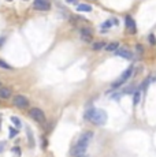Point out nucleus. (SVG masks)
Listing matches in <instances>:
<instances>
[{
	"label": "nucleus",
	"mask_w": 156,
	"mask_h": 157,
	"mask_svg": "<svg viewBox=\"0 0 156 157\" xmlns=\"http://www.w3.org/2000/svg\"><path fill=\"white\" fill-rule=\"evenodd\" d=\"M6 147V142H0V153L3 152V149Z\"/></svg>",
	"instance_id": "22"
},
{
	"label": "nucleus",
	"mask_w": 156,
	"mask_h": 157,
	"mask_svg": "<svg viewBox=\"0 0 156 157\" xmlns=\"http://www.w3.org/2000/svg\"><path fill=\"white\" fill-rule=\"evenodd\" d=\"M149 81H151V78H146V79H145V81H144V82H142V86H141V89H144V90H145L146 87H148V83H149Z\"/></svg>",
	"instance_id": "17"
},
{
	"label": "nucleus",
	"mask_w": 156,
	"mask_h": 157,
	"mask_svg": "<svg viewBox=\"0 0 156 157\" xmlns=\"http://www.w3.org/2000/svg\"><path fill=\"white\" fill-rule=\"evenodd\" d=\"M85 119L95 123V124H97V126H103L104 123L107 122V112L104 109H95V108H91L89 111H86Z\"/></svg>",
	"instance_id": "1"
},
{
	"label": "nucleus",
	"mask_w": 156,
	"mask_h": 157,
	"mask_svg": "<svg viewBox=\"0 0 156 157\" xmlns=\"http://www.w3.org/2000/svg\"><path fill=\"white\" fill-rule=\"evenodd\" d=\"M137 51H138V52H142V51H144V48L141 47V45H137Z\"/></svg>",
	"instance_id": "23"
},
{
	"label": "nucleus",
	"mask_w": 156,
	"mask_h": 157,
	"mask_svg": "<svg viewBox=\"0 0 156 157\" xmlns=\"http://www.w3.org/2000/svg\"><path fill=\"white\" fill-rule=\"evenodd\" d=\"M18 134V131H17V130H13V128H11L10 130V138H13V137H15V135Z\"/></svg>",
	"instance_id": "19"
},
{
	"label": "nucleus",
	"mask_w": 156,
	"mask_h": 157,
	"mask_svg": "<svg viewBox=\"0 0 156 157\" xmlns=\"http://www.w3.org/2000/svg\"><path fill=\"white\" fill-rule=\"evenodd\" d=\"M7 2H13V0H7Z\"/></svg>",
	"instance_id": "24"
},
{
	"label": "nucleus",
	"mask_w": 156,
	"mask_h": 157,
	"mask_svg": "<svg viewBox=\"0 0 156 157\" xmlns=\"http://www.w3.org/2000/svg\"><path fill=\"white\" fill-rule=\"evenodd\" d=\"M10 97H11V90L8 87H0V98L7 100Z\"/></svg>",
	"instance_id": "10"
},
{
	"label": "nucleus",
	"mask_w": 156,
	"mask_h": 157,
	"mask_svg": "<svg viewBox=\"0 0 156 157\" xmlns=\"http://www.w3.org/2000/svg\"><path fill=\"white\" fill-rule=\"evenodd\" d=\"M33 8L37 11H48L51 8V3L49 0H34Z\"/></svg>",
	"instance_id": "4"
},
{
	"label": "nucleus",
	"mask_w": 156,
	"mask_h": 157,
	"mask_svg": "<svg viewBox=\"0 0 156 157\" xmlns=\"http://www.w3.org/2000/svg\"><path fill=\"white\" fill-rule=\"evenodd\" d=\"M131 72H133V67H129L127 70H126L123 74H122L121 77H119L118 79H116L115 82L112 83V87H114V89H116V87H119V86L122 85V83H125V82H126V79H127V78L131 75Z\"/></svg>",
	"instance_id": "3"
},
{
	"label": "nucleus",
	"mask_w": 156,
	"mask_h": 157,
	"mask_svg": "<svg viewBox=\"0 0 156 157\" xmlns=\"http://www.w3.org/2000/svg\"><path fill=\"white\" fill-rule=\"evenodd\" d=\"M81 157H82V156H81Z\"/></svg>",
	"instance_id": "28"
},
{
	"label": "nucleus",
	"mask_w": 156,
	"mask_h": 157,
	"mask_svg": "<svg viewBox=\"0 0 156 157\" xmlns=\"http://www.w3.org/2000/svg\"><path fill=\"white\" fill-rule=\"evenodd\" d=\"M134 104H138L140 101V92H134Z\"/></svg>",
	"instance_id": "16"
},
{
	"label": "nucleus",
	"mask_w": 156,
	"mask_h": 157,
	"mask_svg": "<svg viewBox=\"0 0 156 157\" xmlns=\"http://www.w3.org/2000/svg\"><path fill=\"white\" fill-rule=\"evenodd\" d=\"M0 85H2V83H0Z\"/></svg>",
	"instance_id": "26"
},
{
	"label": "nucleus",
	"mask_w": 156,
	"mask_h": 157,
	"mask_svg": "<svg viewBox=\"0 0 156 157\" xmlns=\"http://www.w3.org/2000/svg\"><path fill=\"white\" fill-rule=\"evenodd\" d=\"M77 11H81V13H91L92 7L89 4H81V3H78L77 4Z\"/></svg>",
	"instance_id": "11"
},
{
	"label": "nucleus",
	"mask_w": 156,
	"mask_h": 157,
	"mask_svg": "<svg viewBox=\"0 0 156 157\" xmlns=\"http://www.w3.org/2000/svg\"><path fill=\"white\" fill-rule=\"evenodd\" d=\"M103 48H106V44L104 43H95L93 44V49L95 51H101Z\"/></svg>",
	"instance_id": "13"
},
{
	"label": "nucleus",
	"mask_w": 156,
	"mask_h": 157,
	"mask_svg": "<svg viewBox=\"0 0 156 157\" xmlns=\"http://www.w3.org/2000/svg\"><path fill=\"white\" fill-rule=\"evenodd\" d=\"M25 2H26V0H25Z\"/></svg>",
	"instance_id": "27"
},
{
	"label": "nucleus",
	"mask_w": 156,
	"mask_h": 157,
	"mask_svg": "<svg viewBox=\"0 0 156 157\" xmlns=\"http://www.w3.org/2000/svg\"><path fill=\"white\" fill-rule=\"evenodd\" d=\"M81 37H82V40L86 41V43L92 41V32H91V29H88V28L81 29Z\"/></svg>",
	"instance_id": "7"
},
{
	"label": "nucleus",
	"mask_w": 156,
	"mask_h": 157,
	"mask_svg": "<svg viewBox=\"0 0 156 157\" xmlns=\"http://www.w3.org/2000/svg\"><path fill=\"white\" fill-rule=\"evenodd\" d=\"M149 43H151L152 45L156 44V37H155L154 34H149Z\"/></svg>",
	"instance_id": "18"
},
{
	"label": "nucleus",
	"mask_w": 156,
	"mask_h": 157,
	"mask_svg": "<svg viewBox=\"0 0 156 157\" xmlns=\"http://www.w3.org/2000/svg\"><path fill=\"white\" fill-rule=\"evenodd\" d=\"M92 132H85V134H82V137L78 140L77 145L73 147V155L76 157H81L85 155L86 149H88V145H89V141H91L92 138Z\"/></svg>",
	"instance_id": "2"
},
{
	"label": "nucleus",
	"mask_w": 156,
	"mask_h": 157,
	"mask_svg": "<svg viewBox=\"0 0 156 157\" xmlns=\"http://www.w3.org/2000/svg\"><path fill=\"white\" fill-rule=\"evenodd\" d=\"M115 55L125 57V59H131V52H129V51L125 49V48H118V49L115 51Z\"/></svg>",
	"instance_id": "8"
},
{
	"label": "nucleus",
	"mask_w": 156,
	"mask_h": 157,
	"mask_svg": "<svg viewBox=\"0 0 156 157\" xmlns=\"http://www.w3.org/2000/svg\"><path fill=\"white\" fill-rule=\"evenodd\" d=\"M13 102H14V105L18 108H26L29 105V100L25 97L23 94H17V96H14V98H13Z\"/></svg>",
	"instance_id": "5"
},
{
	"label": "nucleus",
	"mask_w": 156,
	"mask_h": 157,
	"mask_svg": "<svg viewBox=\"0 0 156 157\" xmlns=\"http://www.w3.org/2000/svg\"><path fill=\"white\" fill-rule=\"evenodd\" d=\"M118 49V43H110L108 45H106V51L107 52H114Z\"/></svg>",
	"instance_id": "12"
},
{
	"label": "nucleus",
	"mask_w": 156,
	"mask_h": 157,
	"mask_svg": "<svg viewBox=\"0 0 156 157\" xmlns=\"http://www.w3.org/2000/svg\"><path fill=\"white\" fill-rule=\"evenodd\" d=\"M126 28L130 33H136V23L131 17H126Z\"/></svg>",
	"instance_id": "9"
},
{
	"label": "nucleus",
	"mask_w": 156,
	"mask_h": 157,
	"mask_svg": "<svg viewBox=\"0 0 156 157\" xmlns=\"http://www.w3.org/2000/svg\"><path fill=\"white\" fill-rule=\"evenodd\" d=\"M29 116H30L33 120H36V122H43V120L45 119L44 112L41 109H38V108H32V109L29 111Z\"/></svg>",
	"instance_id": "6"
},
{
	"label": "nucleus",
	"mask_w": 156,
	"mask_h": 157,
	"mask_svg": "<svg viewBox=\"0 0 156 157\" xmlns=\"http://www.w3.org/2000/svg\"><path fill=\"white\" fill-rule=\"evenodd\" d=\"M0 67L6 68V70H11V68H13V67H11V66H8L7 63H6L4 60H2V59H0Z\"/></svg>",
	"instance_id": "14"
},
{
	"label": "nucleus",
	"mask_w": 156,
	"mask_h": 157,
	"mask_svg": "<svg viewBox=\"0 0 156 157\" xmlns=\"http://www.w3.org/2000/svg\"><path fill=\"white\" fill-rule=\"evenodd\" d=\"M155 81H156V78H155Z\"/></svg>",
	"instance_id": "25"
},
{
	"label": "nucleus",
	"mask_w": 156,
	"mask_h": 157,
	"mask_svg": "<svg viewBox=\"0 0 156 157\" xmlns=\"http://www.w3.org/2000/svg\"><path fill=\"white\" fill-rule=\"evenodd\" d=\"M68 4H78V0H66Z\"/></svg>",
	"instance_id": "20"
},
{
	"label": "nucleus",
	"mask_w": 156,
	"mask_h": 157,
	"mask_svg": "<svg viewBox=\"0 0 156 157\" xmlns=\"http://www.w3.org/2000/svg\"><path fill=\"white\" fill-rule=\"evenodd\" d=\"M11 122H13V123H14V124H15V126H17V127H19V126H21V120H19V119H18V117H17V116H11Z\"/></svg>",
	"instance_id": "15"
},
{
	"label": "nucleus",
	"mask_w": 156,
	"mask_h": 157,
	"mask_svg": "<svg viewBox=\"0 0 156 157\" xmlns=\"http://www.w3.org/2000/svg\"><path fill=\"white\" fill-rule=\"evenodd\" d=\"M13 150H14V153H15L17 156H19V155H21V152H19V147H14Z\"/></svg>",
	"instance_id": "21"
}]
</instances>
